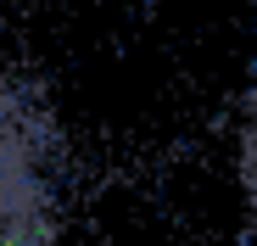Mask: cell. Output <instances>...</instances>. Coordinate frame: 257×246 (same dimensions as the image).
<instances>
[{
    "mask_svg": "<svg viewBox=\"0 0 257 246\" xmlns=\"http://www.w3.org/2000/svg\"><path fill=\"white\" fill-rule=\"evenodd\" d=\"M73 224V135L39 78L0 39V246H62Z\"/></svg>",
    "mask_w": 257,
    "mask_h": 246,
    "instance_id": "obj_1",
    "label": "cell"
},
{
    "mask_svg": "<svg viewBox=\"0 0 257 246\" xmlns=\"http://www.w3.org/2000/svg\"><path fill=\"white\" fill-rule=\"evenodd\" d=\"M229 168H235V185H240V196H246V207L257 213V73H251V84H246L240 101H235Z\"/></svg>",
    "mask_w": 257,
    "mask_h": 246,
    "instance_id": "obj_2",
    "label": "cell"
}]
</instances>
